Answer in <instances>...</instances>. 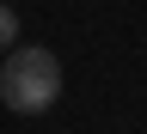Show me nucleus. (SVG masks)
Masks as SVG:
<instances>
[{
  "label": "nucleus",
  "instance_id": "1",
  "mask_svg": "<svg viewBox=\"0 0 147 134\" xmlns=\"http://www.w3.org/2000/svg\"><path fill=\"white\" fill-rule=\"evenodd\" d=\"M61 98V61H55L49 49H12L6 67H0V104L12 110V116H43V110Z\"/></svg>",
  "mask_w": 147,
  "mask_h": 134
},
{
  "label": "nucleus",
  "instance_id": "2",
  "mask_svg": "<svg viewBox=\"0 0 147 134\" xmlns=\"http://www.w3.org/2000/svg\"><path fill=\"white\" fill-rule=\"evenodd\" d=\"M12 49H18V12L0 0V55H12Z\"/></svg>",
  "mask_w": 147,
  "mask_h": 134
}]
</instances>
